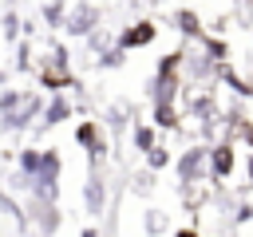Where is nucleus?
<instances>
[{"label":"nucleus","mask_w":253,"mask_h":237,"mask_svg":"<svg viewBox=\"0 0 253 237\" xmlns=\"http://www.w3.org/2000/svg\"><path fill=\"white\" fill-rule=\"evenodd\" d=\"M0 111H4V126H24L36 115V99L20 95V91H4L0 95Z\"/></svg>","instance_id":"nucleus-1"},{"label":"nucleus","mask_w":253,"mask_h":237,"mask_svg":"<svg viewBox=\"0 0 253 237\" xmlns=\"http://www.w3.org/2000/svg\"><path fill=\"white\" fill-rule=\"evenodd\" d=\"M83 237H95V233H91V229H87V233H83Z\"/></svg>","instance_id":"nucleus-12"},{"label":"nucleus","mask_w":253,"mask_h":237,"mask_svg":"<svg viewBox=\"0 0 253 237\" xmlns=\"http://www.w3.org/2000/svg\"><path fill=\"white\" fill-rule=\"evenodd\" d=\"M87 205L99 213V205H103V186H99V182H91V190H87Z\"/></svg>","instance_id":"nucleus-7"},{"label":"nucleus","mask_w":253,"mask_h":237,"mask_svg":"<svg viewBox=\"0 0 253 237\" xmlns=\"http://www.w3.org/2000/svg\"><path fill=\"white\" fill-rule=\"evenodd\" d=\"M91 20H95V16H91V8H79V12L71 16V24H67V28H71L75 36H83V32H91Z\"/></svg>","instance_id":"nucleus-3"},{"label":"nucleus","mask_w":253,"mask_h":237,"mask_svg":"<svg viewBox=\"0 0 253 237\" xmlns=\"http://www.w3.org/2000/svg\"><path fill=\"white\" fill-rule=\"evenodd\" d=\"M178 237H198V233H190V229H182V233H178Z\"/></svg>","instance_id":"nucleus-10"},{"label":"nucleus","mask_w":253,"mask_h":237,"mask_svg":"<svg viewBox=\"0 0 253 237\" xmlns=\"http://www.w3.org/2000/svg\"><path fill=\"white\" fill-rule=\"evenodd\" d=\"M150 36H154V28H150V24H142V28H134V32H126V36H123V43H126V47H134V43H146Z\"/></svg>","instance_id":"nucleus-4"},{"label":"nucleus","mask_w":253,"mask_h":237,"mask_svg":"<svg viewBox=\"0 0 253 237\" xmlns=\"http://www.w3.org/2000/svg\"><path fill=\"white\" fill-rule=\"evenodd\" d=\"M178 170H182V178H186V182H198V178H202V170H206V150H190V154L178 162Z\"/></svg>","instance_id":"nucleus-2"},{"label":"nucleus","mask_w":253,"mask_h":237,"mask_svg":"<svg viewBox=\"0 0 253 237\" xmlns=\"http://www.w3.org/2000/svg\"><path fill=\"white\" fill-rule=\"evenodd\" d=\"M229 166H233V154L221 146V150H213V170L217 174H229Z\"/></svg>","instance_id":"nucleus-6"},{"label":"nucleus","mask_w":253,"mask_h":237,"mask_svg":"<svg viewBox=\"0 0 253 237\" xmlns=\"http://www.w3.org/2000/svg\"><path fill=\"white\" fill-rule=\"evenodd\" d=\"M134 142H138V146H142V150H154V146H150V130H146V126H142V130H138V134H134Z\"/></svg>","instance_id":"nucleus-9"},{"label":"nucleus","mask_w":253,"mask_h":237,"mask_svg":"<svg viewBox=\"0 0 253 237\" xmlns=\"http://www.w3.org/2000/svg\"><path fill=\"white\" fill-rule=\"evenodd\" d=\"M146 158H150V166H166V150H162V146H154Z\"/></svg>","instance_id":"nucleus-8"},{"label":"nucleus","mask_w":253,"mask_h":237,"mask_svg":"<svg viewBox=\"0 0 253 237\" xmlns=\"http://www.w3.org/2000/svg\"><path fill=\"white\" fill-rule=\"evenodd\" d=\"M67 115H71V107H67V103H63V99H55V103H51V107H47V118H43V122H63V118H67Z\"/></svg>","instance_id":"nucleus-5"},{"label":"nucleus","mask_w":253,"mask_h":237,"mask_svg":"<svg viewBox=\"0 0 253 237\" xmlns=\"http://www.w3.org/2000/svg\"><path fill=\"white\" fill-rule=\"evenodd\" d=\"M249 182H253V154H249Z\"/></svg>","instance_id":"nucleus-11"}]
</instances>
